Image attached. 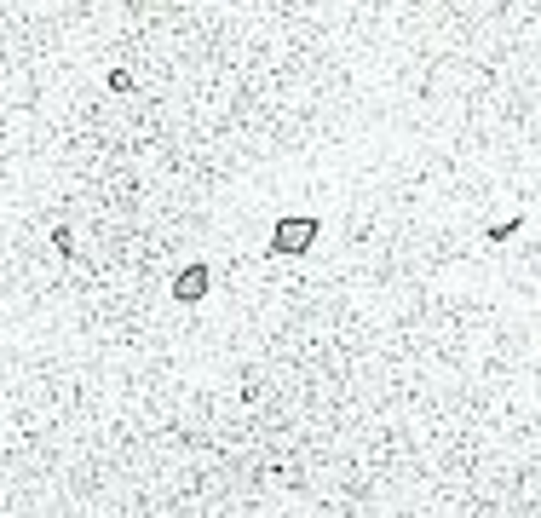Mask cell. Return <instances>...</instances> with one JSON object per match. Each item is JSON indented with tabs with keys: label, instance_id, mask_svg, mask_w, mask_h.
Returning a JSON list of instances; mask_svg holds the SVG:
<instances>
[{
	"label": "cell",
	"instance_id": "6da1fadb",
	"mask_svg": "<svg viewBox=\"0 0 541 518\" xmlns=\"http://www.w3.org/2000/svg\"><path fill=\"white\" fill-rule=\"evenodd\" d=\"M323 242V213H277L271 236H265V254L271 259H306Z\"/></svg>",
	"mask_w": 541,
	"mask_h": 518
},
{
	"label": "cell",
	"instance_id": "7a4b0ae2",
	"mask_svg": "<svg viewBox=\"0 0 541 518\" xmlns=\"http://www.w3.org/2000/svg\"><path fill=\"white\" fill-rule=\"evenodd\" d=\"M208 294H213V265H208V259H202V254H190L185 265H179V271L167 277V300H173V306H179V311L202 306Z\"/></svg>",
	"mask_w": 541,
	"mask_h": 518
},
{
	"label": "cell",
	"instance_id": "3957f363",
	"mask_svg": "<svg viewBox=\"0 0 541 518\" xmlns=\"http://www.w3.org/2000/svg\"><path fill=\"white\" fill-rule=\"evenodd\" d=\"M104 93H110V98H133V93H139L133 64H104Z\"/></svg>",
	"mask_w": 541,
	"mask_h": 518
}]
</instances>
